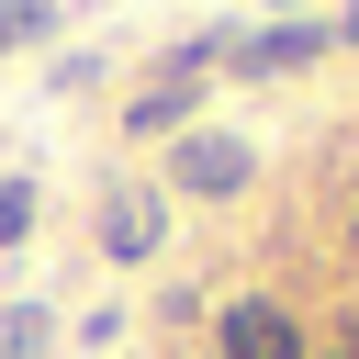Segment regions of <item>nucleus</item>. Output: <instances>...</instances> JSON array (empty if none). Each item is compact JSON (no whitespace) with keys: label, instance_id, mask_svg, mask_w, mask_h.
I'll return each instance as SVG.
<instances>
[{"label":"nucleus","instance_id":"obj_4","mask_svg":"<svg viewBox=\"0 0 359 359\" xmlns=\"http://www.w3.org/2000/svg\"><path fill=\"white\" fill-rule=\"evenodd\" d=\"M202 112V67H168L157 90H135V135H168V123H191Z\"/></svg>","mask_w":359,"mask_h":359},{"label":"nucleus","instance_id":"obj_7","mask_svg":"<svg viewBox=\"0 0 359 359\" xmlns=\"http://www.w3.org/2000/svg\"><path fill=\"white\" fill-rule=\"evenodd\" d=\"M22 224H34V191H22V180H0V247H22Z\"/></svg>","mask_w":359,"mask_h":359},{"label":"nucleus","instance_id":"obj_10","mask_svg":"<svg viewBox=\"0 0 359 359\" xmlns=\"http://www.w3.org/2000/svg\"><path fill=\"white\" fill-rule=\"evenodd\" d=\"M348 359H359V314H348Z\"/></svg>","mask_w":359,"mask_h":359},{"label":"nucleus","instance_id":"obj_5","mask_svg":"<svg viewBox=\"0 0 359 359\" xmlns=\"http://www.w3.org/2000/svg\"><path fill=\"white\" fill-rule=\"evenodd\" d=\"M101 247H112V258H146V247H157V191H112V202H101Z\"/></svg>","mask_w":359,"mask_h":359},{"label":"nucleus","instance_id":"obj_3","mask_svg":"<svg viewBox=\"0 0 359 359\" xmlns=\"http://www.w3.org/2000/svg\"><path fill=\"white\" fill-rule=\"evenodd\" d=\"M180 191H247V146L236 135H180Z\"/></svg>","mask_w":359,"mask_h":359},{"label":"nucleus","instance_id":"obj_6","mask_svg":"<svg viewBox=\"0 0 359 359\" xmlns=\"http://www.w3.org/2000/svg\"><path fill=\"white\" fill-rule=\"evenodd\" d=\"M34 34H45V0H0V56L34 45Z\"/></svg>","mask_w":359,"mask_h":359},{"label":"nucleus","instance_id":"obj_1","mask_svg":"<svg viewBox=\"0 0 359 359\" xmlns=\"http://www.w3.org/2000/svg\"><path fill=\"white\" fill-rule=\"evenodd\" d=\"M325 45H337L325 22H269V34H247V45H213V56H224L236 79H280V67H314Z\"/></svg>","mask_w":359,"mask_h":359},{"label":"nucleus","instance_id":"obj_2","mask_svg":"<svg viewBox=\"0 0 359 359\" xmlns=\"http://www.w3.org/2000/svg\"><path fill=\"white\" fill-rule=\"evenodd\" d=\"M224 359H303V337H292L280 303H236L224 314Z\"/></svg>","mask_w":359,"mask_h":359},{"label":"nucleus","instance_id":"obj_8","mask_svg":"<svg viewBox=\"0 0 359 359\" xmlns=\"http://www.w3.org/2000/svg\"><path fill=\"white\" fill-rule=\"evenodd\" d=\"M34 348H45V314H11L0 325V359H34Z\"/></svg>","mask_w":359,"mask_h":359},{"label":"nucleus","instance_id":"obj_9","mask_svg":"<svg viewBox=\"0 0 359 359\" xmlns=\"http://www.w3.org/2000/svg\"><path fill=\"white\" fill-rule=\"evenodd\" d=\"M337 45H359V0H348V22H337Z\"/></svg>","mask_w":359,"mask_h":359}]
</instances>
